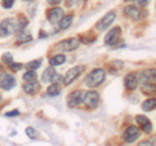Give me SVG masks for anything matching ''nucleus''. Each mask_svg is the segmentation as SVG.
<instances>
[{"label": "nucleus", "mask_w": 156, "mask_h": 146, "mask_svg": "<svg viewBox=\"0 0 156 146\" xmlns=\"http://www.w3.org/2000/svg\"><path fill=\"white\" fill-rule=\"evenodd\" d=\"M104 80H105V72H104V69L98 68V69L91 71L89 75L86 76L85 84L89 87H96V86H99V85L103 84Z\"/></svg>", "instance_id": "nucleus-1"}, {"label": "nucleus", "mask_w": 156, "mask_h": 146, "mask_svg": "<svg viewBox=\"0 0 156 146\" xmlns=\"http://www.w3.org/2000/svg\"><path fill=\"white\" fill-rule=\"evenodd\" d=\"M20 30V24L14 18H7L0 22V35L2 37H9L11 34Z\"/></svg>", "instance_id": "nucleus-2"}, {"label": "nucleus", "mask_w": 156, "mask_h": 146, "mask_svg": "<svg viewBox=\"0 0 156 146\" xmlns=\"http://www.w3.org/2000/svg\"><path fill=\"white\" fill-rule=\"evenodd\" d=\"M16 86V78L11 73H0V87L4 90H11Z\"/></svg>", "instance_id": "nucleus-3"}, {"label": "nucleus", "mask_w": 156, "mask_h": 146, "mask_svg": "<svg viewBox=\"0 0 156 146\" xmlns=\"http://www.w3.org/2000/svg\"><path fill=\"white\" fill-rule=\"evenodd\" d=\"M83 71H85V65H77L74 68H72V69H69L66 72L65 77H64V84L65 85H70Z\"/></svg>", "instance_id": "nucleus-4"}, {"label": "nucleus", "mask_w": 156, "mask_h": 146, "mask_svg": "<svg viewBox=\"0 0 156 146\" xmlns=\"http://www.w3.org/2000/svg\"><path fill=\"white\" fill-rule=\"evenodd\" d=\"M83 103L89 107V108H95L99 104V94L94 90L86 91L83 95Z\"/></svg>", "instance_id": "nucleus-5"}, {"label": "nucleus", "mask_w": 156, "mask_h": 146, "mask_svg": "<svg viewBox=\"0 0 156 146\" xmlns=\"http://www.w3.org/2000/svg\"><path fill=\"white\" fill-rule=\"evenodd\" d=\"M115 18H116V12H109V13H107L105 16L101 18V20H99V22L96 24V29H98V31H103V30H107V29L109 27V25L112 22L115 21Z\"/></svg>", "instance_id": "nucleus-6"}, {"label": "nucleus", "mask_w": 156, "mask_h": 146, "mask_svg": "<svg viewBox=\"0 0 156 146\" xmlns=\"http://www.w3.org/2000/svg\"><path fill=\"white\" fill-rule=\"evenodd\" d=\"M136 78H138V84H155V71H143L139 73H135Z\"/></svg>", "instance_id": "nucleus-7"}, {"label": "nucleus", "mask_w": 156, "mask_h": 146, "mask_svg": "<svg viewBox=\"0 0 156 146\" xmlns=\"http://www.w3.org/2000/svg\"><path fill=\"white\" fill-rule=\"evenodd\" d=\"M83 95H85V91L82 90H78V91H73V93H70L69 95H68V106L69 107H77L80 106L82 102H83Z\"/></svg>", "instance_id": "nucleus-8"}, {"label": "nucleus", "mask_w": 156, "mask_h": 146, "mask_svg": "<svg viewBox=\"0 0 156 146\" xmlns=\"http://www.w3.org/2000/svg\"><path fill=\"white\" fill-rule=\"evenodd\" d=\"M78 45H80V42H78L77 38H70V39H65L56 45V48L61 51H73L78 47Z\"/></svg>", "instance_id": "nucleus-9"}, {"label": "nucleus", "mask_w": 156, "mask_h": 146, "mask_svg": "<svg viewBox=\"0 0 156 146\" xmlns=\"http://www.w3.org/2000/svg\"><path fill=\"white\" fill-rule=\"evenodd\" d=\"M120 35H121V29L119 26L113 27L112 30H109V33L107 34L105 38H104L105 45H109V46L116 45V43L120 41Z\"/></svg>", "instance_id": "nucleus-10"}, {"label": "nucleus", "mask_w": 156, "mask_h": 146, "mask_svg": "<svg viewBox=\"0 0 156 146\" xmlns=\"http://www.w3.org/2000/svg\"><path fill=\"white\" fill-rule=\"evenodd\" d=\"M139 136H140V130L136 128V126H129L124 132V140H125V142L131 144V142H134Z\"/></svg>", "instance_id": "nucleus-11"}, {"label": "nucleus", "mask_w": 156, "mask_h": 146, "mask_svg": "<svg viewBox=\"0 0 156 146\" xmlns=\"http://www.w3.org/2000/svg\"><path fill=\"white\" fill-rule=\"evenodd\" d=\"M124 12L129 18H131V20H134V21H139L140 18H142V11H140L138 7H135V5L126 7L124 9Z\"/></svg>", "instance_id": "nucleus-12"}, {"label": "nucleus", "mask_w": 156, "mask_h": 146, "mask_svg": "<svg viewBox=\"0 0 156 146\" xmlns=\"http://www.w3.org/2000/svg\"><path fill=\"white\" fill-rule=\"evenodd\" d=\"M124 84H125L128 90L136 89V86H138V78H136L135 73H129V75H126L125 78H124Z\"/></svg>", "instance_id": "nucleus-13"}, {"label": "nucleus", "mask_w": 156, "mask_h": 146, "mask_svg": "<svg viewBox=\"0 0 156 146\" xmlns=\"http://www.w3.org/2000/svg\"><path fill=\"white\" fill-rule=\"evenodd\" d=\"M135 120H136V123L140 125V128H142L143 132L150 133L151 130H152V124H151V121H150L147 118H146V116H143V115H138V116L135 118Z\"/></svg>", "instance_id": "nucleus-14"}, {"label": "nucleus", "mask_w": 156, "mask_h": 146, "mask_svg": "<svg viewBox=\"0 0 156 146\" xmlns=\"http://www.w3.org/2000/svg\"><path fill=\"white\" fill-rule=\"evenodd\" d=\"M62 16H64V12H62V9L56 7V8H52L51 11H50V13H48V20H50V22L55 24L57 21H60Z\"/></svg>", "instance_id": "nucleus-15"}, {"label": "nucleus", "mask_w": 156, "mask_h": 146, "mask_svg": "<svg viewBox=\"0 0 156 146\" xmlns=\"http://www.w3.org/2000/svg\"><path fill=\"white\" fill-rule=\"evenodd\" d=\"M56 77H57V73L56 71L53 69V67L51 65L50 68H47V69L43 72V76H42V81L43 82H52V81H55L56 80Z\"/></svg>", "instance_id": "nucleus-16"}, {"label": "nucleus", "mask_w": 156, "mask_h": 146, "mask_svg": "<svg viewBox=\"0 0 156 146\" xmlns=\"http://www.w3.org/2000/svg\"><path fill=\"white\" fill-rule=\"evenodd\" d=\"M23 90H25V93L30 94V95L37 94V91H39V84H38V81L26 82V84L23 85Z\"/></svg>", "instance_id": "nucleus-17"}, {"label": "nucleus", "mask_w": 156, "mask_h": 146, "mask_svg": "<svg viewBox=\"0 0 156 146\" xmlns=\"http://www.w3.org/2000/svg\"><path fill=\"white\" fill-rule=\"evenodd\" d=\"M60 91H61L60 85H57V84H52V85L47 89V95H50V97H56V95L60 94Z\"/></svg>", "instance_id": "nucleus-18"}, {"label": "nucleus", "mask_w": 156, "mask_h": 146, "mask_svg": "<svg viewBox=\"0 0 156 146\" xmlns=\"http://www.w3.org/2000/svg\"><path fill=\"white\" fill-rule=\"evenodd\" d=\"M72 20H73V14H69V16H65V17H61V20L58 21L60 22V29H68L70 26V24H72Z\"/></svg>", "instance_id": "nucleus-19"}, {"label": "nucleus", "mask_w": 156, "mask_h": 146, "mask_svg": "<svg viewBox=\"0 0 156 146\" xmlns=\"http://www.w3.org/2000/svg\"><path fill=\"white\" fill-rule=\"evenodd\" d=\"M64 61H65V56L64 55H56V56H53V57H51V59H50V64L52 67L61 65Z\"/></svg>", "instance_id": "nucleus-20"}, {"label": "nucleus", "mask_w": 156, "mask_h": 146, "mask_svg": "<svg viewBox=\"0 0 156 146\" xmlns=\"http://www.w3.org/2000/svg\"><path fill=\"white\" fill-rule=\"evenodd\" d=\"M22 78H23V81H25V82H31V81H37L38 76H37V73L34 71H29V72H26L25 75L22 76Z\"/></svg>", "instance_id": "nucleus-21"}, {"label": "nucleus", "mask_w": 156, "mask_h": 146, "mask_svg": "<svg viewBox=\"0 0 156 146\" xmlns=\"http://www.w3.org/2000/svg\"><path fill=\"white\" fill-rule=\"evenodd\" d=\"M142 108H143V111H151V110H154L155 108V98L144 100L143 103H142Z\"/></svg>", "instance_id": "nucleus-22"}, {"label": "nucleus", "mask_w": 156, "mask_h": 146, "mask_svg": "<svg viewBox=\"0 0 156 146\" xmlns=\"http://www.w3.org/2000/svg\"><path fill=\"white\" fill-rule=\"evenodd\" d=\"M41 64H42V60H41V59L33 60V61H30V63H27L26 68H27L29 71H35V69H38V68L41 67Z\"/></svg>", "instance_id": "nucleus-23"}, {"label": "nucleus", "mask_w": 156, "mask_h": 146, "mask_svg": "<svg viewBox=\"0 0 156 146\" xmlns=\"http://www.w3.org/2000/svg\"><path fill=\"white\" fill-rule=\"evenodd\" d=\"M31 39H33L31 35H26L25 31L21 30V34H20V35H18V42H20V43H23V42H30Z\"/></svg>", "instance_id": "nucleus-24"}, {"label": "nucleus", "mask_w": 156, "mask_h": 146, "mask_svg": "<svg viewBox=\"0 0 156 146\" xmlns=\"http://www.w3.org/2000/svg\"><path fill=\"white\" fill-rule=\"evenodd\" d=\"M25 132H26V134H27L31 140H35V138L38 137V132H37V130L34 129V128H31V126H29V128H26Z\"/></svg>", "instance_id": "nucleus-25"}, {"label": "nucleus", "mask_w": 156, "mask_h": 146, "mask_svg": "<svg viewBox=\"0 0 156 146\" xmlns=\"http://www.w3.org/2000/svg\"><path fill=\"white\" fill-rule=\"evenodd\" d=\"M2 60H3V63H4V64L9 65V64H11V63L13 61V56H12V53H9V52H5V53H4V55H3Z\"/></svg>", "instance_id": "nucleus-26"}, {"label": "nucleus", "mask_w": 156, "mask_h": 146, "mask_svg": "<svg viewBox=\"0 0 156 146\" xmlns=\"http://www.w3.org/2000/svg\"><path fill=\"white\" fill-rule=\"evenodd\" d=\"M21 68H22V64H18V63H17V64H16V63H11V64H9V69H11V71H13V72H16V71H20V69H21Z\"/></svg>", "instance_id": "nucleus-27"}, {"label": "nucleus", "mask_w": 156, "mask_h": 146, "mask_svg": "<svg viewBox=\"0 0 156 146\" xmlns=\"http://www.w3.org/2000/svg\"><path fill=\"white\" fill-rule=\"evenodd\" d=\"M13 3H14V0H3V7L5 9H9V8H12Z\"/></svg>", "instance_id": "nucleus-28"}, {"label": "nucleus", "mask_w": 156, "mask_h": 146, "mask_svg": "<svg viewBox=\"0 0 156 146\" xmlns=\"http://www.w3.org/2000/svg\"><path fill=\"white\" fill-rule=\"evenodd\" d=\"M20 115V111L18 110H13V111H9V112L5 114V116H8V118H12V116H17Z\"/></svg>", "instance_id": "nucleus-29"}, {"label": "nucleus", "mask_w": 156, "mask_h": 146, "mask_svg": "<svg viewBox=\"0 0 156 146\" xmlns=\"http://www.w3.org/2000/svg\"><path fill=\"white\" fill-rule=\"evenodd\" d=\"M136 2H138V4L140 7H144V5H147V4H148L150 0H136Z\"/></svg>", "instance_id": "nucleus-30"}, {"label": "nucleus", "mask_w": 156, "mask_h": 146, "mask_svg": "<svg viewBox=\"0 0 156 146\" xmlns=\"http://www.w3.org/2000/svg\"><path fill=\"white\" fill-rule=\"evenodd\" d=\"M61 0H47V3L48 4H51V5H55V4H58Z\"/></svg>", "instance_id": "nucleus-31"}, {"label": "nucleus", "mask_w": 156, "mask_h": 146, "mask_svg": "<svg viewBox=\"0 0 156 146\" xmlns=\"http://www.w3.org/2000/svg\"><path fill=\"white\" fill-rule=\"evenodd\" d=\"M140 145H150V142H147V141H144V142H140Z\"/></svg>", "instance_id": "nucleus-32"}, {"label": "nucleus", "mask_w": 156, "mask_h": 146, "mask_svg": "<svg viewBox=\"0 0 156 146\" xmlns=\"http://www.w3.org/2000/svg\"><path fill=\"white\" fill-rule=\"evenodd\" d=\"M2 102H3V95L0 94V103H2Z\"/></svg>", "instance_id": "nucleus-33"}, {"label": "nucleus", "mask_w": 156, "mask_h": 146, "mask_svg": "<svg viewBox=\"0 0 156 146\" xmlns=\"http://www.w3.org/2000/svg\"><path fill=\"white\" fill-rule=\"evenodd\" d=\"M26 2H31V0H26Z\"/></svg>", "instance_id": "nucleus-34"}, {"label": "nucleus", "mask_w": 156, "mask_h": 146, "mask_svg": "<svg viewBox=\"0 0 156 146\" xmlns=\"http://www.w3.org/2000/svg\"><path fill=\"white\" fill-rule=\"evenodd\" d=\"M125 2H129V0H125Z\"/></svg>", "instance_id": "nucleus-35"}]
</instances>
